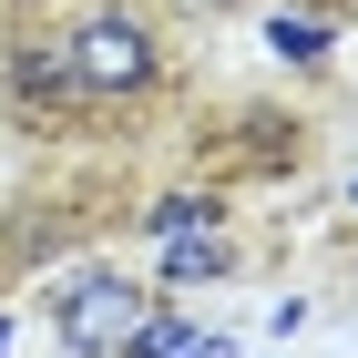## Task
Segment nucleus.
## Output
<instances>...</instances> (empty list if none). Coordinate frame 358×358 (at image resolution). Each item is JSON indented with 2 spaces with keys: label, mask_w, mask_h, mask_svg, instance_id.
<instances>
[{
  "label": "nucleus",
  "mask_w": 358,
  "mask_h": 358,
  "mask_svg": "<svg viewBox=\"0 0 358 358\" xmlns=\"http://www.w3.org/2000/svg\"><path fill=\"white\" fill-rule=\"evenodd\" d=\"M62 83L83 92V103H134V92L164 83V31L143 21V10H123V0H92L83 21L62 31Z\"/></svg>",
  "instance_id": "obj_1"
},
{
  "label": "nucleus",
  "mask_w": 358,
  "mask_h": 358,
  "mask_svg": "<svg viewBox=\"0 0 358 358\" xmlns=\"http://www.w3.org/2000/svg\"><path fill=\"white\" fill-rule=\"evenodd\" d=\"M143 317H154V297H143L134 276H113V266H83L62 287V307H52V328H62L72 358H123V338H134Z\"/></svg>",
  "instance_id": "obj_2"
},
{
  "label": "nucleus",
  "mask_w": 358,
  "mask_h": 358,
  "mask_svg": "<svg viewBox=\"0 0 358 358\" xmlns=\"http://www.w3.org/2000/svg\"><path fill=\"white\" fill-rule=\"evenodd\" d=\"M225 266H236V246H225V236H205V225H185V236L164 246V276H174V287H194V276H225Z\"/></svg>",
  "instance_id": "obj_3"
},
{
  "label": "nucleus",
  "mask_w": 358,
  "mask_h": 358,
  "mask_svg": "<svg viewBox=\"0 0 358 358\" xmlns=\"http://www.w3.org/2000/svg\"><path fill=\"white\" fill-rule=\"evenodd\" d=\"M143 225H154V236H185V225H215V205H205V194H174V205H154Z\"/></svg>",
  "instance_id": "obj_4"
},
{
  "label": "nucleus",
  "mask_w": 358,
  "mask_h": 358,
  "mask_svg": "<svg viewBox=\"0 0 358 358\" xmlns=\"http://www.w3.org/2000/svg\"><path fill=\"white\" fill-rule=\"evenodd\" d=\"M194 10H236V0H194Z\"/></svg>",
  "instance_id": "obj_5"
}]
</instances>
